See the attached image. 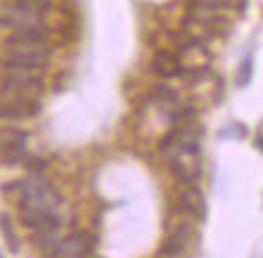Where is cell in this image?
Segmentation results:
<instances>
[{
	"label": "cell",
	"mask_w": 263,
	"mask_h": 258,
	"mask_svg": "<svg viewBox=\"0 0 263 258\" xmlns=\"http://www.w3.org/2000/svg\"><path fill=\"white\" fill-rule=\"evenodd\" d=\"M51 49L49 47H22V44H5L0 68L10 73H44Z\"/></svg>",
	"instance_id": "cell-2"
},
{
	"label": "cell",
	"mask_w": 263,
	"mask_h": 258,
	"mask_svg": "<svg viewBox=\"0 0 263 258\" xmlns=\"http://www.w3.org/2000/svg\"><path fill=\"white\" fill-rule=\"evenodd\" d=\"M42 93H44V76L42 73H10V71H3V76H0V95L39 97Z\"/></svg>",
	"instance_id": "cell-3"
},
{
	"label": "cell",
	"mask_w": 263,
	"mask_h": 258,
	"mask_svg": "<svg viewBox=\"0 0 263 258\" xmlns=\"http://www.w3.org/2000/svg\"><path fill=\"white\" fill-rule=\"evenodd\" d=\"M0 27L10 29V32L49 29V27H47V17H44V12H34V10L20 8V5H12V8L0 10Z\"/></svg>",
	"instance_id": "cell-4"
},
{
	"label": "cell",
	"mask_w": 263,
	"mask_h": 258,
	"mask_svg": "<svg viewBox=\"0 0 263 258\" xmlns=\"http://www.w3.org/2000/svg\"><path fill=\"white\" fill-rule=\"evenodd\" d=\"M149 95H151V100L154 103H159V105H173L176 100H178V93L173 90V88H168V86H154L149 90Z\"/></svg>",
	"instance_id": "cell-13"
},
{
	"label": "cell",
	"mask_w": 263,
	"mask_h": 258,
	"mask_svg": "<svg viewBox=\"0 0 263 258\" xmlns=\"http://www.w3.org/2000/svg\"><path fill=\"white\" fill-rule=\"evenodd\" d=\"M151 73L159 78H176L183 73V66H180V58L176 54H171V51H159L154 61H151Z\"/></svg>",
	"instance_id": "cell-9"
},
{
	"label": "cell",
	"mask_w": 263,
	"mask_h": 258,
	"mask_svg": "<svg viewBox=\"0 0 263 258\" xmlns=\"http://www.w3.org/2000/svg\"><path fill=\"white\" fill-rule=\"evenodd\" d=\"M185 251H188V249H183L178 241H173V239H168V236H166L163 246L159 249V256H166V253H168V256H180V253H185Z\"/></svg>",
	"instance_id": "cell-16"
},
{
	"label": "cell",
	"mask_w": 263,
	"mask_h": 258,
	"mask_svg": "<svg viewBox=\"0 0 263 258\" xmlns=\"http://www.w3.org/2000/svg\"><path fill=\"white\" fill-rule=\"evenodd\" d=\"M29 139L27 129L20 127H0V149L3 146H12V144H25Z\"/></svg>",
	"instance_id": "cell-10"
},
{
	"label": "cell",
	"mask_w": 263,
	"mask_h": 258,
	"mask_svg": "<svg viewBox=\"0 0 263 258\" xmlns=\"http://www.w3.org/2000/svg\"><path fill=\"white\" fill-rule=\"evenodd\" d=\"M25 163L29 166V171L32 173H42L44 168H47V161H42V158H32V161H29V156H27V161Z\"/></svg>",
	"instance_id": "cell-17"
},
{
	"label": "cell",
	"mask_w": 263,
	"mask_h": 258,
	"mask_svg": "<svg viewBox=\"0 0 263 258\" xmlns=\"http://www.w3.org/2000/svg\"><path fill=\"white\" fill-rule=\"evenodd\" d=\"M42 105L37 97H15L0 95V120H22V117L37 115Z\"/></svg>",
	"instance_id": "cell-7"
},
{
	"label": "cell",
	"mask_w": 263,
	"mask_h": 258,
	"mask_svg": "<svg viewBox=\"0 0 263 258\" xmlns=\"http://www.w3.org/2000/svg\"><path fill=\"white\" fill-rule=\"evenodd\" d=\"M3 192L8 195H17L20 197V210H57L61 205V195L57 192V188L51 183L44 181L42 173H32L29 178L17 183H8Z\"/></svg>",
	"instance_id": "cell-1"
},
{
	"label": "cell",
	"mask_w": 263,
	"mask_h": 258,
	"mask_svg": "<svg viewBox=\"0 0 263 258\" xmlns=\"http://www.w3.org/2000/svg\"><path fill=\"white\" fill-rule=\"evenodd\" d=\"M0 156H3V163H8V166H20V163L27 161V149H25V144L3 146V149H0Z\"/></svg>",
	"instance_id": "cell-11"
},
{
	"label": "cell",
	"mask_w": 263,
	"mask_h": 258,
	"mask_svg": "<svg viewBox=\"0 0 263 258\" xmlns=\"http://www.w3.org/2000/svg\"><path fill=\"white\" fill-rule=\"evenodd\" d=\"M22 224L32 231H59L61 229V217L57 210H20Z\"/></svg>",
	"instance_id": "cell-8"
},
{
	"label": "cell",
	"mask_w": 263,
	"mask_h": 258,
	"mask_svg": "<svg viewBox=\"0 0 263 258\" xmlns=\"http://www.w3.org/2000/svg\"><path fill=\"white\" fill-rule=\"evenodd\" d=\"M15 5L34 10V12H47V10H51V0H15Z\"/></svg>",
	"instance_id": "cell-15"
},
{
	"label": "cell",
	"mask_w": 263,
	"mask_h": 258,
	"mask_svg": "<svg viewBox=\"0 0 263 258\" xmlns=\"http://www.w3.org/2000/svg\"><path fill=\"white\" fill-rule=\"evenodd\" d=\"M176 207H178V212L185 214V217H193V220H197V222L207 220V205H205V197H202V192H200L197 185H185V188L178 192Z\"/></svg>",
	"instance_id": "cell-6"
},
{
	"label": "cell",
	"mask_w": 263,
	"mask_h": 258,
	"mask_svg": "<svg viewBox=\"0 0 263 258\" xmlns=\"http://www.w3.org/2000/svg\"><path fill=\"white\" fill-rule=\"evenodd\" d=\"M195 236H197V234H195V229H193L190 224H178V227H173V229H171V234H168V239L178 241L183 249H190V246L197 241Z\"/></svg>",
	"instance_id": "cell-12"
},
{
	"label": "cell",
	"mask_w": 263,
	"mask_h": 258,
	"mask_svg": "<svg viewBox=\"0 0 263 258\" xmlns=\"http://www.w3.org/2000/svg\"><path fill=\"white\" fill-rule=\"evenodd\" d=\"M0 229L5 234V241H8V246L12 251L20 249V241H17V234H15V227H12V222H10L8 214H0Z\"/></svg>",
	"instance_id": "cell-14"
},
{
	"label": "cell",
	"mask_w": 263,
	"mask_h": 258,
	"mask_svg": "<svg viewBox=\"0 0 263 258\" xmlns=\"http://www.w3.org/2000/svg\"><path fill=\"white\" fill-rule=\"evenodd\" d=\"M95 249V241L90 234L85 231H78V234H71L66 239H59L54 244V249L49 251V256H71V258H81V256H90Z\"/></svg>",
	"instance_id": "cell-5"
}]
</instances>
